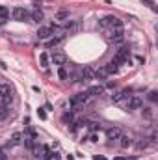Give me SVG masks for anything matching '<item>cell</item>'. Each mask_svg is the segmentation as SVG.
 I'll list each match as a JSON object with an SVG mask.
<instances>
[{"label":"cell","instance_id":"cell-30","mask_svg":"<svg viewBox=\"0 0 158 160\" xmlns=\"http://www.w3.org/2000/svg\"><path fill=\"white\" fill-rule=\"evenodd\" d=\"M114 160H128V158H123V157H117V158H114Z\"/></svg>","mask_w":158,"mask_h":160},{"label":"cell","instance_id":"cell-27","mask_svg":"<svg viewBox=\"0 0 158 160\" xmlns=\"http://www.w3.org/2000/svg\"><path fill=\"white\" fill-rule=\"evenodd\" d=\"M0 160H7V155H6L2 149H0Z\"/></svg>","mask_w":158,"mask_h":160},{"label":"cell","instance_id":"cell-4","mask_svg":"<svg viewBox=\"0 0 158 160\" xmlns=\"http://www.w3.org/2000/svg\"><path fill=\"white\" fill-rule=\"evenodd\" d=\"M13 21H17V22H24V21H30V13H28V9H24V8H21V6H17V8H13Z\"/></svg>","mask_w":158,"mask_h":160},{"label":"cell","instance_id":"cell-21","mask_svg":"<svg viewBox=\"0 0 158 160\" xmlns=\"http://www.w3.org/2000/svg\"><path fill=\"white\" fill-rule=\"evenodd\" d=\"M143 118L145 119H151L153 118V110L151 108H143Z\"/></svg>","mask_w":158,"mask_h":160},{"label":"cell","instance_id":"cell-1","mask_svg":"<svg viewBox=\"0 0 158 160\" xmlns=\"http://www.w3.org/2000/svg\"><path fill=\"white\" fill-rule=\"evenodd\" d=\"M143 106V99L140 95H130L125 102V110L126 112H134V110H140Z\"/></svg>","mask_w":158,"mask_h":160},{"label":"cell","instance_id":"cell-17","mask_svg":"<svg viewBox=\"0 0 158 160\" xmlns=\"http://www.w3.org/2000/svg\"><path fill=\"white\" fill-rule=\"evenodd\" d=\"M63 36H65V34H60L58 38H50V39H47V47H56L60 41L63 39Z\"/></svg>","mask_w":158,"mask_h":160},{"label":"cell","instance_id":"cell-24","mask_svg":"<svg viewBox=\"0 0 158 160\" xmlns=\"http://www.w3.org/2000/svg\"><path fill=\"white\" fill-rule=\"evenodd\" d=\"M138 147H140V149H145V147H149V142H145V140H143V142H140V143H138Z\"/></svg>","mask_w":158,"mask_h":160},{"label":"cell","instance_id":"cell-14","mask_svg":"<svg viewBox=\"0 0 158 160\" xmlns=\"http://www.w3.org/2000/svg\"><path fill=\"white\" fill-rule=\"evenodd\" d=\"M6 95H11V88L9 84H0V99H4Z\"/></svg>","mask_w":158,"mask_h":160},{"label":"cell","instance_id":"cell-5","mask_svg":"<svg viewBox=\"0 0 158 160\" xmlns=\"http://www.w3.org/2000/svg\"><path fill=\"white\" fill-rule=\"evenodd\" d=\"M65 60H67V56H65L63 52H52V54H50V62H52L54 65H58V67L65 65Z\"/></svg>","mask_w":158,"mask_h":160},{"label":"cell","instance_id":"cell-13","mask_svg":"<svg viewBox=\"0 0 158 160\" xmlns=\"http://www.w3.org/2000/svg\"><path fill=\"white\" fill-rule=\"evenodd\" d=\"M128 97H130L128 89H123V91H119L117 95H114L112 99H114V102H121V101H125V99H128Z\"/></svg>","mask_w":158,"mask_h":160},{"label":"cell","instance_id":"cell-18","mask_svg":"<svg viewBox=\"0 0 158 160\" xmlns=\"http://www.w3.org/2000/svg\"><path fill=\"white\" fill-rule=\"evenodd\" d=\"M22 142V134L21 132H13V136H11V145H19Z\"/></svg>","mask_w":158,"mask_h":160},{"label":"cell","instance_id":"cell-23","mask_svg":"<svg viewBox=\"0 0 158 160\" xmlns=\"http://www.w3.org/2000/svg\"><path fill=\"white\" fill-rule=\"evenodd\" d=\"M37 116H39V119H47V112H45V110H43V108H39V110H37Z\"/></svg>","mask_w":158,"mask_h":160},{"label":"cell","instance_id":"cell-7","mask_svg":"<svg viewBox=\"0 0 158 160\" xmlns=\"http://www.w3.org/2000/svg\"><path fill=\"white\" fill-rule=\"evenodd\" d=\"M52 38V32H50V28L48 26H39V30H37V39L41 41H47Z\"/></svg>","mask_w":158,"mask_h":160},{"label":"cell","instance_id":"cell-31","mask_svg":"<svg viewBox=\"0 0 158 160\" xmlns=\"http://www.w3.org/2000/svg\"><path fill=\"white\" fill-rule=\"evenodd\" d=\"M0 80H2V78H0ZM0 84H2V82H0Z\"/></svg>","mask_w":158,"mask_h":160},{"label":"cell","instance_id":"cell-9","mask_svg":"<svg viewBox=\"0 0 158 160\" xmlns=\"http://www.w3.org/2000/svg\"><path fill=\"white\" fill-rule=\"evenodd\" d=\"M132 138L130 136H126V134H121V138H119V145L123 147V149H128V147H132Z\"/></svg>","mask_w":158,"mask_h":160},{"label":"cell","instance_id":"cell-6","mask_svg":"<svg viewBox=\"0 0 158 160\" xmlns=\"http://www.w3.org/2000/svg\"><path fill=\"white\" fill-rule=\"evenodd\" d=\"M121 134H123V132H121V128H119V127H112V128H108V130H106V138H108L110 142L119 140V138H121Z\"/></svg>","mask_w":158,"mask_h":160},{"label":"cell","instance_id":"cell-11","mask_svg":"<svg viewBox=\"0 0 158 160\" xmlns=\"http://www.w3.org/2000/svg\"><path fill=\"white\" fill-rule=\"evenodd\" d=\"M108 77H110V75H108V71H106V67H104V65H101V67L95 71V78H97V80H106Z\"/></svg>","mask_w":158,"mask_h":160},{"label":"cell","instance_id":"cell-25","mask_svg":"<svg viewBox=\"0 0 158 160\" xmlns=\"http://www.w3.org/2000/svg\"><path fill=\"white\" fill-rule=\"evenodd\" d=\"M63 121H73V114H63Z\"/></svg>","mask_w":158,"mask_h":160},{"label":"cell","instance_id":"cell-22","mask_svg":"<svg viewBox=\"0 0 158 160\" xmlns=\"http://www.w3.org/2000/svg\"><path fill=\"white\" fill-rule=\"evenodd\" d=\"M7 112H9V110H7L6 106H0V119H4V118H7Z\"/></svg>","mask_w":158,"mask_h":160},{"label":"cell","instance_id":"cell-15","mask_svg":"<svg viewBox=\"0 0 158 160\" xmlns=\"http://www.w3.org/2000/svg\"><path fill=\"white\" fill-rule=\"evenodd\" d=\"M104 67H106L108 75H116V73L119 71V67H117V63H116V62H110V63H106Z\"/></svg>","mask_w":158,"mask_h":160},{"label":"cell","instance_id":"cell-28","mask_svg":"<svg viewBox=\"0 0 158 160\" xmlns=\"http://www.w3.org/2000/svg\"><path fill=\"white\" fill-rule=\"evenodd\" d=\"M93 160H108V158H104V157H101V155H95V157H93Z\"/></svg>","mask_w":158,"mask_h":160},{"label":"cell","instance_id":"cell-3","mask_svg":"<svg viewBox=\"0 0 158 160\" xmlns=\"http://www.w3.org/2000/svg\"><path fill=\"white\" fill-rule=\"evenodd\" d=\"M87 99H89V95H87V91H82V93H77L71 101H69V106L71 108H75V110H78L82 108L86 102H87Z\"/></svg>","mask_w":158,"mask_h":160},{"label":"cell","instance_id":"cell-2","mask_svg":"<svg viewBox=\"0 0 158 160\" xmlns=\"http://www.w3.org/2000/svg\"><path fill=\"white\" fill-rule=\"evenodd\" d=\"M108 36H110V41H114V43H121V41L125 39L123 22H119V24H116V26H110V32H108Z\"/></svg>","mask_w":158,"mask_h":160},{"label":"cell","instance_id":"cell-19","mask_svg":"<svg viewBox=\"0 0 158 160\" xmlns=\"http://www.w3.org/2000/svg\"><path fill=\"white\" fill-rule=\"evenodd\" d=\"M58 77L62 80H67L69 78V73H67V69H65V65H62L60 69H58Z\"/></svg>","mask_w":158,"mask_h":160},{"label":"cell","instance_id":"cell-16","mask_svg":"<svg viewBox=\"0 0 158 160\" xmlns=\"http://www.w3.org/2000/svg\"><path fill=\"white\" fill-rule=\"evenodd\" d=\"M54 21H58V22H62V21H69V11H58L56 17H54Z\"/></svg>","mask_w":158,"mask_h":160},{"label":"cell","instance_id":"cell-20","mask_svg":"<svg viewBox=\"0 0 158 160\" xmlns=\"http://www.w3.org/2000/svg\"><path fill=\"white\" fill-rule=\"evenodd\" d=\"M147 99H149L151 102H155V101L158 99V93L155 91V89H153V91H149V95H147Z\"/></svg>","mask_w":158,"mask_h":160},{"label":"cell","instance_id":"cell-8","mask_svg":"<svg viewBox=\"0 0 158 160\" xmlns=\"http://www.w3.org/2000/svg\"><path fill=\"white\" fill-rule=\"evenodd\" d=\"M102 93H104V86H102V84H95V86H91V88L87 89V95H89V97H91V95H93V97H99V95H102Z\"/></svg>","mask_w":158,"mask_h":160},{"label":"cell","instance_id":"cell-26","mask_svg":"<svg viewBox=\"0 0 158 160\" xmlns=\"http://www.w3.org/2000/svg\"><path fill=\"white\" fill-rule=\"evenodd\" d=\"M97 138H99V136H97L95 132H91V134H89V142H97Z\"/></svg>","mask_w":158,"mask_h":160},{"label":"cell","instance_id":"cell-10","mask_svg":"<svg viewBox=\"0 0 158 160\" xmlns=\"http://www.w3.org/2000/svg\"><path fill=\"white\" fill-rule=\"evenodd\" d=\"M30 21H32V22H37V24L43 21V11H41L39 8H36V9L30 13Z\"/></svg>","mask_w":158,"mask_h":160},{"label":"cell","instance_id":"cell-12","mask_svg":"<svg viewBox=\"0 0 158 160\" xmlns=\"http://www.w3.org/2000/svg\"><path fill=\"white\" fill-rule=\"evenodd\" d=\"M48 63H50V56L47 52H41L39 54V65L43 69H48Z\"/></svg>","mask_w":158,"mask_h":160},{"label":"cell","instance_id":"cell-29","mask_svg":"<svg viewBox=\"0 0 158 160\" xmlns=\"http://www.w3.org/2000/svg\"><path fill=\"white\" fill-rule=\"evenodd\" d=\"M143 2H147L149 6H155V4H153V0H143Z\"/></svg>","mask_w":158,"mask_h":160}]
</instances>
